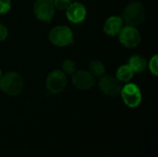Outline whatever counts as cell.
I'll use <instances>...</instances> for the list:
<instances>
[{
  "instance_id": "4fadbf2b",
  "label": "cell",
  "mask_w": 158,
  "mask_h": 157,
  "mask_svg": "<svg viewBox=\"0 0 158 157\" xmlns=\"http://www.w3.org/2000/svg\"><path fill=\"white\" fill-rule=\"evenodd\" d=\"M116 75H117L116 78L120 82H129L132 79V77L134 75V72L131 69V68L128 64H126V65L120 66L118 68Z\"/></svg>"
},
{
  "instance_id": "9a60e30c",
  "label": "cell",
  "mask_w": 158,
  "mask_h": 157,
  "mask_svg": "<svg viewBox=\"0 0 158 157\" xmlns=\"http://www.w3.org/2000/svg\"><path fill=\"white\" fill-rule=\"evenodd\" d=\"M62 69L65 74H73L76 71V64L70 59H66L62 63Z\"/></svg>"
},
{
  "instance_id": "7a4b0ae2",
  "label": "cell",
  "mask_w": 158,
  "mask_h": 157,
  "mask_svg": "<svg viewBox=\"0 0 158 157\" xmlns=\"http://www.w3.org/2000/svg\"><path fill=\"white\" fill-rule=\"evenodd\" d=\"M23 80L18 72L10 71L4 75L0 79V90L10 95L17 96L23 90Z\"/></svg>"
},
{
  "instance_id": "ba28073f",
  "label": "cell",
  "mask_w": 158,
  "mask_h": 157,
  "mask_svg": "<svg viewBox=\"0 0 158 157\" xmlns=\"http://www.w3.org/2000/svg\"><path fill=\"white\" fill-rule=\"evenodd\" d=\"M98 87L103 93L107 96H117L122 89L121 82L111 75H103L98 81Z\"/></svg>"
},
{
  "instance_id": "3957f363",
  "label": "cell",
  "mask_w": 158,
  "mask_h": 157,
  "mask_svg": "<svg viewBox=\"0 0 158 157\" xmlns=\"http://www.w3.org/2000/svg\"><path fill=\"white\" fill-rule=\"evenodd\" d=\"M48 38L54 45L59 47L68 46L74 43L73 33L67 26H56L53 28L49 32Z\"/></svg>"
},
{
  "instance_id": "7c38bea8",
  "label": "cell",
  "mask_w": 158,
  "mask_h": 157,
  "mask_svg": "<svg viewBox=\"0 0 158 157\" xmlns=\"http://www.w3.org/2000/svg\"><path fill=\"white\" fill-rule=\"evenodd\" d=\"M128 65L131 68V69L133 70V72L135 73H142L143 71L145 70L147 63L145 61V59L138 55H134L131 56L129 59Z\"/></svg>"
},
{
  "instance_id": "5bb4252c",
  "label": "cell",
  "mask_w": 158,
  "mask_h": 157,
  "mask_svg": "<svg viewBox=\"0 0 158 157\" xmlns=\"http://www.w3.org/2000/svg\"><path fill=\"white\" fill-rule=\"evenodd\" d=\"M89 72L96 78H100L106 73L105 65L99 60H93L89 65Z\"/></svg>"
},
{
  "instance_id": "d6986e66",
  "label": "cell",
  "mask_w": 158,
  "mask_h": 157,
  "mask_svg": "<svg viewBox=\"0 0 158 157\" xmlns=\"http://www.w3.org/2000/svg\"><path fill=\"white\" fill-rule=\"evenodd\" d=\"M7 35H8V31H7L6 27L0 23V42L5 41L6 39Z\"/></svg>"
},
{
  "instance_id": "30bf717a",
  "label": "cell",
  "mask_w": 158,
  "mask_h": 157,
  "mask_svg": "<svg viewBox=\"0 0 158 157\" xmlns=\"http://www.w3.org/2000/svg\"><path fill=\"white\" fill-rule=\"evenodd\" d=\"M87 15L86 7L84 5L79 2L71 3L69 7L66 9L67 19L72 23H81L82 22Z\"/></svg>"
},
{
  "instance_id": "44dd1931",
  "label": "cell",
  "mask_w": 158,
  "mask_h": 157,
  "mask_svg": "<svg viewBox=\"0 0 158 157\" xmlns=\"http://www.w3.org/2000/svg\"><path fill=\"white\" fill-rule=\"evenodd\" d=\"M105 157H108V156H105Z\"/></svg>"
},
{
  "instance_id": "ac0fdd59",
  "label": "cell",
  "mask_w": 158,
  "mask_h": 157,
  "mask_svg": "<svg viewBox=\"0 0 158 157\" xmlns=\"http://www.w3.org/2000/svg\"><path fill=\"white\" fill-rule=\"evenodd\" d=\"M11 8L10 0H0V14L7 13Z\"/></svg>"
},
{
  "instance_id": "6da1fadb",
  "label": "cell",
  "mask_w": 158,
  "mask_h": 157,
  "mask_svg": "<svg viewBox=\"0 0 158 157\" xmlns=\"http://www.w3.org/2000/svg\"><path fill=\"white\" fill-rule=\"evenodd\" d=\"M145 7L139 1L129 3L122 11L121 19L127 25L137 26L143 22L145 19Z\"/></svg>"
},
{
  "instance_id": "8992f818",
  "label": "cell",
  "mask_w": 158,
  "mask_h": 157,
  "mask_svg": "<svg viewBox=\"0 0 158 157\" xmlns=\"http://www.w3.org/2000/svg\"><path fill=\"white\" fill-rule=\"evenodd\" d=\"M68 78L67 75L59 69L52 71L46 78L45 86L46 89L52 93H59L67 86Z\"/></svg>"
},
{
  "instance_id": "5b68a950",
  "label": "cell",
  "mask_w": 158,
  "mask_h": 157,
  "mask_svg": "<svg viewBox=\"0 0 158 157\" xmlns=\"http://www.w3.org/2000/svg\"><path fill=\"white\" fill-rule=\"evenodd\" d=\"M118 40L127 48H135L141 43V34L135 26L127 25L119 31Z\"/></svg>"
},
{
  "instance_id": "8fae6325",
  "label": "cell",
  "mask_w": 158,
  "mask_h": 157,
  "mask_svg": "<svg viewBox=\"0 0 158 157\" xmlns=\"http://www.w3.org/2000/svg\"><path fill=\"white\" fill-rule=\"evenodd\" d=\"M123 27V20L121 17L118 16H111L104 23L103 30L105 33L109 36H116L119 33Z\"/></svg>"
},
{
  "instance_id": "52a82bcc",
  "label": "cell",
  "mask_w": 158,
  "mask_h": 157,
  "mask_svg": "<svg viewBox=\"0 0 158 157\" xmlns=\"http://www.w3.org/2000/svg\"><path fill=\"white\" fill-rule=\"evenodd\" d=\"M56 7L53 0H36L33 6V12L36 18L49 23L55 16Z\"/></svg>"
},
{
  "instance_id": "ffe728a7",
  "label": "cell",
  "mask_w": 158,
  "mask_h": 157,
  "mask_svg": "<svg viewBox=\"0 0 158 157\" xmlns=\"http://www.w3.org/2000/svg\"><path fill=\"white\" fill-rule=\"evenodd\" d=\"M2 78V71H1V69H0V79Z\"/></svg>"
},
{
  "instance_id": "2e32d148",
  "label": "cell",
  "mask_w": 158,
  "mask_h": 157,
  "mask_svg": "<svg viewBox=\"0 0 158 157\" xmlns=\"http://www.w3.org/2000/svg\"><path fill=\"white\" fill-rule=\"evenodd\" d=\"M53 3L56 8L59 10H66L72 2L71 0H53Z\"/></svg>"
},
{
  "instance_id": "9c48e42d",
  "label": "cell",
  "mask_w": 158,
  "mask_h": 157,
  "mask_svg": "<svg viewBox=\"0 0 158 157\" xmlns=\"http://www.w3.org/2000/svg\"><path fill=\"white\" fill-rule=\"evenodd\" d=\"M72 83L80 90H89L94 85V77L86 70H78L72 74Z\"/></svg>"
},
{
  "instance_id": "e0dca14e",
  "label": "cell",
  "mask_w": 158,
  "mask_h": 157,
  "mask_svg": "<svg viewBox=\"0 0 158 157\" xmlns=\"http://www.w3.org/2000/svg\"><path fill=\"white\" fill-rule=\"evenodd\" d=\"M158 56L157 55H155L150 62H149V68L151 70V72L153 73L154 76H157L158 75Z\"/></svg>"
},
{
  "instance_id": "277c9868",
  "label": "cell",
  "mask_w": 158,
  "mask_h": 157,
  "mask_svg": "<svg viewBox=\"0 0 158 157\" xmlns=\"http://www.w3.org/2000/svg\"><path fill=\"white\" fill-rule=\"evenodd\" d=\"M120 94L124 104L131 108L139 106L142 102V92L134 83H127L122 86Z\"/></svg>"
}]
</instances>
